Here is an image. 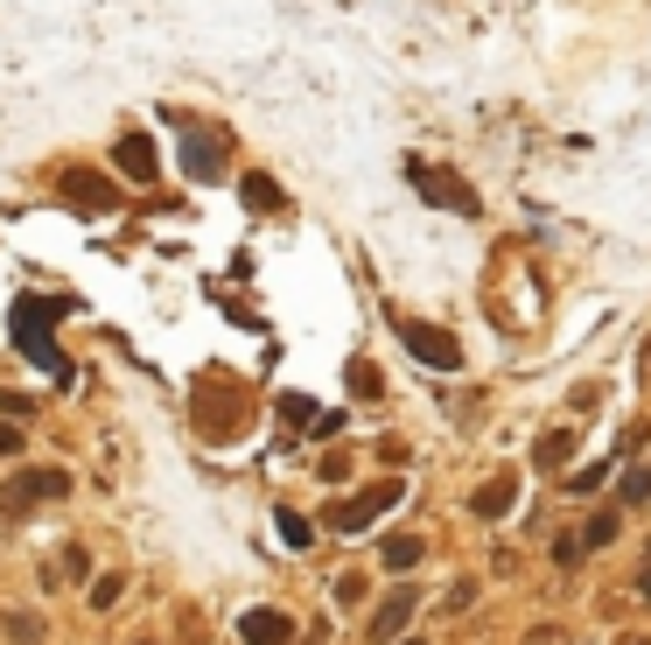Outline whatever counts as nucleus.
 <instances>
[{
  "label": "nucleus",
  "mask_w": 651,
  "mask_h": 645,
  "mask_svg": "<svg viewBox=\"0 0 651 645\" xmlns=\"http://www.w3.org/2000/svg\"><path fill=\"white\" fill-rule=\"evenodd\" d=\"M617 499H624V505H644V499H651V463H644V457H638V463H624Z\"/></svg>",
  "instance_id": "obj_14"
},
{
  "label": "nucleus",
  "mask_w": 651,
  "mask_h": 645,
  "mask_svg": "<svg viewBox=\"0 0 651 645\" xmlns=\"http://www.w3.org/2000/svg\"><path fill=\"white\" fill-rule=\"evenodd\" d=\"M399 337H407V351L420 358V365H434V372H463V345H455L449 330H434V322H413V316H399Z\"/></svg>",
  "instance_id": "obj_4"
},
{
  "label": "nucleus",
  "mask_w": 651,
  "mask_h": 645,
  "mask_svg": "<svg viewBox=\"0 0 651 645\" xmlns=\"http://www.w3.org/2000/svg\"><path fill=\"white\" fill-rule=\"evenodd\" d=\"M644 555H651V547H644ZM644 597H651V568H644Z\"/></svg>",
  "instance_id": "obj_25"
},
{
  "label": "nucleus",
  "mask_w": 651,
  "mask_h": 645,
  "mask_svg": "<svg viewBox=\"0 0 651 645\" xmlns=\"http://www.w3.org/2000/svg\"><path fill=\"white\" fill-rule=\"evenodd\" d=\"M245 204H253V211H280V183H266V176H245Z\"/></svg>",
  "instance_id": "obj_15"
},
{
  "label": "nucleus",
  "mask_w": 651,
  "mask_h": 645,
  "mask_svg": "<svg viewBox=\"0 0 651 645\" xmlns=\"http://www.w3.org/2000/svg\"><path fill=\"white\" fill-rule=\"evenodd\" d=\"M351 386H357V393H378V365H365V358H351Z\"/></svg>",
  "instance_id": "obj_20"
},
{
  "label": "nucleus",
  "mask_w": 651,
  "mask_h": 645,
  "mask_svg": "<svg viewBox=\"0 0 651 645\" xmlns=\"http://www.w3.org/2000/svg\"><path fill=\"white\" fill-rule=\"evenodd\" d=\"M567 457H574V435L567 428L540 435V449H532V463H540V470H567Z\"/></svg>",
  "instance_id": "obj_13"
},
{
  "label": "nucleus",
  "mask_w": 651,
  "mask_h": 645,
  "mask_svg": "<svg viewBox=\"0 0 651 645\" xmlns=\"http://www.w3.org/2000/svg\"><path fill=\"white\" fill-rule=\"evenodd\" d=\"M511 499H519V478H511V470H497V478H484V484L470 491V512H476V520H505Z\"/></svg>",
  "instance_id": "obj_10"
},
{
  "label": "nucleus",
  "mask_w": 651,
  "mask_h": 645,
  "mask_svg": "<svg viewBox=\"0 0 651 645\" xmlns=\"http://www.w3.org/2000/svg\"><path fill=\"white\" fill-rule=\"evenodd\" d=\"M141 645H155V638H141Z\"/></svg>",
  "instance_id": "obj_28"
},
{
  "label": "nucleus",
  "mask_w": 651,
  "mask_h": 645,
  "mask_svg": "<svg viewBox=\"0 0 651 645\" xmlns=\"http://www.w3.org/2000/svg\"><path fill=\"white\" fill-rule=\"evenodd\" d=\"M120 597H126V576H99V582H91V611H112Z\"/></svg>",
  "instance_id": "obj_17"
},
{
  "label": "nucleus",
  "mask_w": 651,
  "mask_h": 645,
  "mask_svg": "<svg viewBox=\"0 0 651 645\" xmlns=\"http://www.w3.org/2000/svg\"><path fill=\"white\" fill-rule=\"evenodd\" d=\"M553 561H561V568H574V561H582V540H574V534H561V540H553Z\"/></svg>",
  "instance_id": "obj_22"
},
{
  "label": "nucleus",
  "mask_w": 651,
  "mask_h": 645,
  "mask_svg": "<svg viewBox=\"0 0 651 645\" xmlns=\"http://www.w3.org/2000/svg\"><path fill=\"white\" fill-rule=\"evenodd\" d=\"M413 611H420V590H413V582H399V590H393V597L372 611V624H365V632H372L378 645H386V638H399V632L413 624Z\"/></svg>",
  "instance_id": "obj_7"
},
{
  "label": "nucleus",
  "mask_w": 651,
  "mask_h": 645,
  "mask_svg": "<svg viewBox=\"0 0 651 645\" xmlns=\"http://www.w3.org/2000/svg\"><path fill=\"white\" fill-rule=\"evenodd\" d=\"M399 499H407V484H399V478H378V484H365V491H357V499L330 505V526H336V534H365L378 512H386V505H399Z\"/></svg>",
  "instance_id": "obj_2"
},
{
  "label": "nucleus",
  "mask_w": 651,
  "mask_h": 645,
  "mask_svg": "<svg viewBox=\"0 0 651 645\" xmlns=\"http://www.w3.org/2000/svg\"><path fill=\"white\" fill-rule=\"evenodd\" d=\"M603 478H609V463H588V470H574L567 484H574V491H588V484H603Z\"/></svg>",
  "instance_id": "obj_23"
},
{
  "label": "nucleus",
  "mask_w": 651,
  "mask_h": 645,
  "mask_svg": "<svg viewBox=\"0 0 651 645\" xmlns=\"http://www.w3.org/2000/svg\"><path fill=\"white\" fill-rule=\"evenodd\" d=\"M287 632H295V617L274 611V603H260V611L239 617V638H245V645H287Z\"/></svg>",
  "instance_id": "obj_9"
},
{
  "label": "nucleus",
  "mask_w": 651,
  "mask_h": 645,
  "mask_svg": "<svg viewBox=\"0 0 651 645\" xmlns=\"http://www.w3.org/2000/svg\"><path fill=\"white\" fill-rule=\"evenodd\" d=\"M624 645H651V638H624Z\"/></svg>",
  "instance_id": "obj_27"
},
{
  "label": "nucleus",
  "mask_w": 651,
  "mask_h": 645,
  "mask_svg": "<svg viewBox=\"0 0 651 645\" xmlns=\"http://www.w3.org/2000/svg\"><path fill=\"white\" fill-rule=\"evenodd\" d=\"M56 316H64V302H43V295L14 302V345H22L43 372H64V358H56V345H49V322Z\"/></svg>",
  "instance_id": "obj_1"
},
{
  "label": "nucleus",
  "mask_w": 651,
  "mask_h": 645,
  "mask_svg": "<svg viewBox=\"0 0 651 645\" xmlns=\"http://www.w3.org/2000/svg\"><path fill=\"white\" fill-rule=\"evenodd\" d=\"M280 540H287V547H309V540H316V526L301 520V512H280Z\"/></svg>",
  "instance_id": "obj_19"
},
{
  "label": "nucleus",
  "mask_w": 651,
  "mask_h": 645,
  "mask_svg": "<svg viewBox=\"0 0 651 645\" xmlns=\"http://www.w3.org/2000/svg\"><path fill=\"white\" fill-rule=\"evenodd\" d=\"M399 645H428V638H399Z\"/></svg>",
  "instance_id": "obj_26"
},
{
  "label": "nucleus",
  "mask_w": 651,
  "mask_h": 645,
  "mask_svg": "<svg viewBox=\"0 0 651 645\" xmlns=\"http://www.w3.org/2000/svg\"><path fill=\"white\" fill-rule=\"evenodd\" d=\"M378 561H386L393 576H413V568H420V534H386V547H378Z\"/></svg>",
  "instance_id": "obj_12"
},
{
  "label": "nucleus",
  "mask_w": 651,
  "mask_h": 645,
  "mask_svg": "<svg viewBox=\"0 0 651 645\" xmlns=\"http://www.w3.org/2000/svg\"><path fill=\"white\" fill-rule=\"evenodd\" d=\"M8 457H22V428L0 422V463H8Z\"/></svg>",
  "instance_id": "obj_21"
},
{
  "label": "nucleus",
  "mask_w": 651,
  "mask_h": 645,
  "mask_svg": "<svg viewBox=\"0 0 651 645\" xmlns=\"http://www.w3.org/2000/svg\"><path fill=\"white\" fill-rule=\"evenodd\" d=\"M112 162H120V176H133V183H155V141L147 134H120Z\"/></svg>",
  "instance_id": "obj_11"
},
{
  "label": "nucleus",
  "mask_w": 651,
  "mask_h": 645,
  "mask_svg": "<svg viewBox=\"0 0 651 645\" xmlns=\"http://www.w3.org/2000/svg\"><path fill=\"white\" fill-rule=\"evenodd\" d=\"M183 176L224 183V134H218V127H203V120L183 127Z\"/></svg>",
  "instance_id": "obj_3"
},
{
  "label": "nucleus",
  "mask_w": 651,
  "mask_h": 645,
  "mask_svg": "<svg viewBox=\"0 0 651 645\" xmlns=\"http://www.w3.org/2000/svg\"><path fill=\"white\" fill-rule=\"evenodd\" d=\"M407 183H413L428 204H449V211H470V218H476V189H470V183H449L442 168H428V162H407Z\"/></svg>",
  "instance_id": "obj_6"
},
{
  "label": "nucleus",
  "mask_w": 651,
  "mask_h": 645,
  "mask_svg": "<svg viewBox=\"0 0 651 645\" xmlns=\"http://www.w3.org/2000/svg\"><path fill=\"white\" fill-rule=\"evenodd\" d=\"M64 491H70L64 470H22V478H8V491H0V512L22 520L29 505H49V499H64Z\"/></svg>",
  "instance_id": "obj_5"
},
{
  "label": "nucleus",
  "mask_w": 651,
  "mask_h": 645,
  "mask_svg": "<svg viewBox=\"0 0 651 645\" xmlns=\"http://www.w3.org/2000/svg\"><path fill=\"white\" fill-rule=\"evenodd\" d=\"M0 414H8V422H22V414H29V401H22V393H0Z\"/></svg>",
  "instance_id": "obj_24"
},
{
  "label": "nucleus",
  "mask_w": 651,
  "mask_h": 645,
  "mask_svg": "<svg viewBox=\"0 0 651 645\" xmlns=\"http://www.w3.org/2000/svg\"><path fill=\"white\" fill-rule=\"evenodd\" d=\"M64 197L78 204V211H120V183L91 176V168H70V176H64Z\"/></svg>",
  "instance_id": "obj_8"
},
{
  "label": "nucleus",
  "mask_w": 651,
  "mask_h": 645,
  "mask_svg": "<svg viewBox=\"0 0 651 645\" xmlns=\"http://www.w3.org/2000/svg\"><path fill=\"white\" fill-rule=\"evenodd\" d=\"M0 632H8V638H22V645H35V638H43V617H35V611H14L8 624H0Z\"/></svg>",
  "instance_id": "obj_18"
},
{
  "label": "nucleus",
  "mask_w": 651,
  "mask_h": 645,
  "mask_svg": "<svg viewBox=\"0 0 651 645\" xmlns=\"http://www.w3.org/2000/svg\"><path fill=\"white\" fill-rule=\"evenodd\" d=\"M617 505H609V512H596V520H588V534H582V547H609V540H617Z\"/></svg>",
  "instance_id": "obj_16"
}]
</instances>
